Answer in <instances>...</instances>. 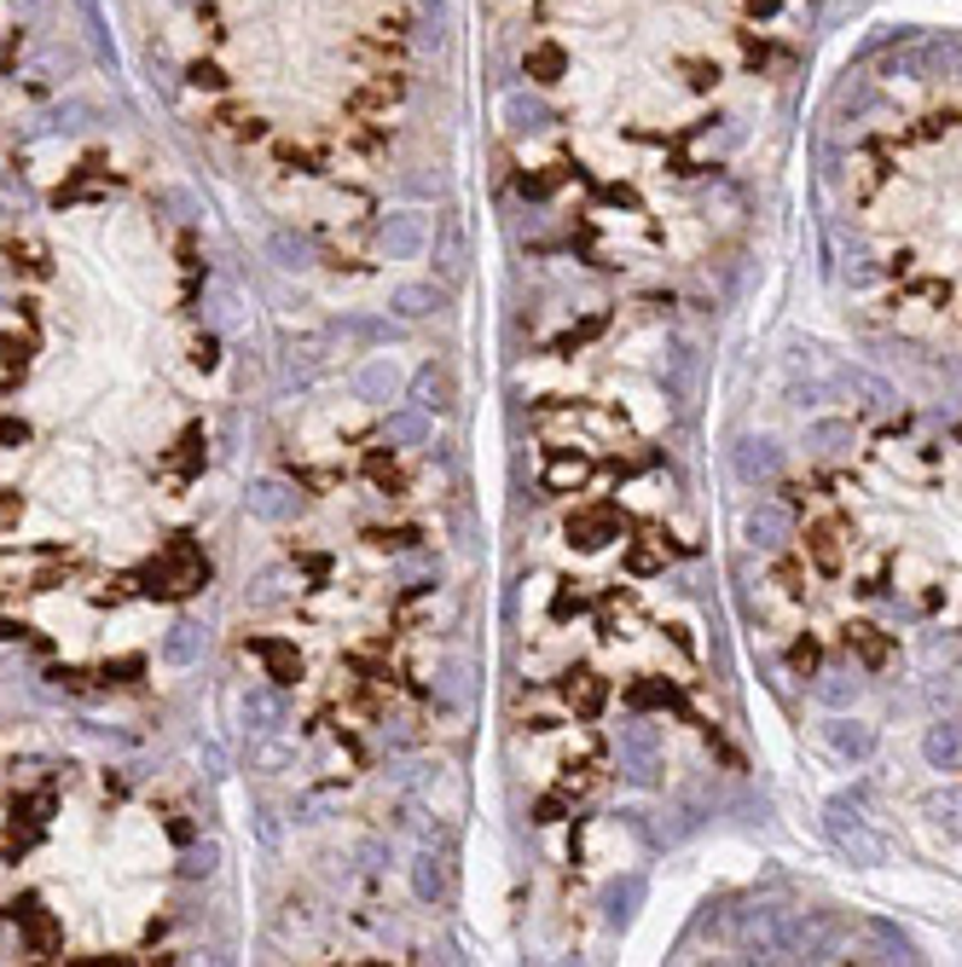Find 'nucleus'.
Masks as SVG:
<instances>
[{"mask_svg": "<svg viewBox=\"0 0 962 967\" xmlns=\"http://www.w3.org/2000/svg\"><path fill=\"white\" fill-rule=\"evenodd\" d=\"M204 308H209V325L215 330H244V301H238V290H209V301H204Z\"/></svg>", "mask_w": 962, "mask_h": 967, "instance_id": "nucleus-30", "label": "nucleus"}, {"mask_svg": "<svg viewBox=\"0 0 962 967\" xmlns=\"http://www.w3.org/2000/svg\"><path fill=\"white\" fill-rule=\"evenodd\" d=\"M354 394H360L366 405H389L407 394V377H400V366L389 360V353H377V360H366L360 371H354Z\"/></svg>", "mask_w": 962, "mask_h": 967, "instance_id": "nucleus-7", "label": "nucleus"}, {"mask_svg": "<svg viewBox=\"0 0 962 967\" xmlns=\"http://www.w3.org/2000/svg\"><path fill=\"white\" fill-rule=\"evenodd\" d=\"M823 742H829V753L841 759V765H864V759L876 753V730L847 719V712H835V719L823 724Z\"/></svg>", "mask_w": 962, "mask_h": 967, "instance_id": "nucleus-9", "label": "nucleus"}, {"mask_svg": "<svg viewBox=\"0 0 962 967\" xmlns=\"http://www.w3.org/2000/svg\"><path fill=\"white\" fill-rule=\"evenodd\" d=\"M215 857H221V846H215V840H204V846H192V852L181 857V875H186V881L209 875V870H215Z\"/></svg>", "mask_w": 962, "mask_h": 967, "instance_id": "nucleus-34", "label": "nucleus"}, {"mask_svg": "<svg viewBox=\"0 0 962 967\" xmlns=\"http://www.w3.org/2000/svg\"><path fill=\"white\" fill-rule=\"evenodd\" d=\"M470 267V249H464V233H459V220H441V249H436V272L447 278V285H459Z\"/></svg>", "mask_w": 962, "mask_h": 967, "instance_id": "nucleus-25", "label": "nucleus"}, {"mask_svg": "<svg viewBox=\"0 0 962 967\" xmlns=\"http://www.w3.org/2000/svg\"><path fill=\"white\" fill-rule=\"evenodd\" d=\"M400 192H407V197H436V192H441V174H423V168H412L407 181H400Z\"/></svg>", "mask_w": 962, "mask_h": 967, "instance_id": "nucleus-37", "label": "nucleus"}, {"mask_svg": "<svg viewBox=\"0 0 962 967\" xmlns=\"http://www.w3.org/2000/svg\"><path fill=\"white\" fill-rule=\"evenodd\" d=\"M569 701H574L580 712H597V707H603V683H597L592 672H574V678H569Z\"/></svg>", "mask_w": 962, "mask_h": 967, "instance_id": "nucleus-33", "label": "nucleus"}, {"mask_svg": "<svg viewBox=\"0 0 962 967\" xmlns=\"http://www.w3.org/2000/svg\"><path fill=\"white\" fill-rule=\"evenodd\" d=\"M823 829H829L835 846H841V852L858 863V870H876V863H888V840H881L876 829H864V817H847L841 800L823 805Z\"/></svg>", "mask_w": 962, "mask_h": 967, "instance_id": "nucleus-2", "label": "nucleus"}, {"mask_svg": "<svg viewBox=\"0 0 962 967\" xmlns=\"http://www.w3.org/2000/svg\"><path fill=\"white\" fill-rule=\"evenodd\" d=\"M847 441H852V423H841V418H823V423H812V429H806V446H812V452H823V457L847 452Z\"/></svg>", "mask_w": 962, "mask_h": 967, "instance_id": "nucleus-29", "label": "nucleus"}, {"mask_svg": "<svg viewBox=\"0 0 962 967\" xmlns=\"http://www.w3.org/2000/svg\"><path fill=\"white\" fill-rule=\"evenodd\" d=\"M638 904H644V875H621V881L603 886V922L610 927H626Z\"/></svg>", "mask_w": 962, "mask_h": 967, "instance_id": "nucleus-22", "label": "nucleus"}, {"mask_svg": "<svg viewBox=\"0 0 962 967\" xmlns=\"http://www.w3.org/2000/svg\"><path fill=\"white\" fill-rule=\"evenodd\" d=\"M470 678H475V672H470L464 655H441V660H436V696H441L447 707H470V696H475Z\"/></svg>", "mask_w": 962, "mask_h": 967, "instance_id": "nucleus-20", "label": "nucleus"}, {"mask_svg": "<svg viewBox=\"0 0 962 967\" xmlns=\"http://www.w3.org/2000/svg\"><path fill=\"white\" fill-rule=\"evenodd\" d=\"M870 278H876V261H870V256H852V261H847V285H858V290H864Z\"/></svg>", "mask_w": 962, "mask_h": 967, "instance_id": "nucleus-38", "label": "nucleus"}, {"mask_svg": "<svg viewBox=\"0 0 962 967\" xmlns=\"http://www.w3.org/2000/svg\"><path fill=\"white\" fill-rule=\"evenodd\" d=\"M621 776L632 788H655V782H662V730H655L649 719L621 724Z\"/></svg>", "mask_w": 962, "mask_h": 967, "instance_id": "nucleus-1", "label": "nucleus"}, {"mask_svg": "<svg viewBox=\"0 0 962 967\" xmlns=\"http://www.w3.org/2000/svg\"><path fill=\"white\" fill-rule=\"evenodd\" d=\"M197 655H204V626H197V620H174L168 638H163V660H168V667H192Z\"/></svg>", "mask_w": 962, "mask_h": 967, "instance_id": "nucleus-24", "label": "nucleus"}, {"mask_svg": "<svg viewBox=\"0 0 962 967\" xmlns=\"http://www.w3.org/2000/svg\"><path fill=\"white\" fill-rule=\"evenodd\" d=\"M238 712H244V730L249 735H267V730L285 724V696H278L273 683H256V690H244Z\"/></svg>", "mask_w": 962, "mask_h": 967, "instance_id": "nucleus-16", "label": "nucleus"}, {"mask_svg": "<svg viewBox=\"0 0 962 967\" xmlns=\"http://www.w3.org/2000/svg\"><path fill=\"white\" fill-rule=\"evenodd\" d=\"M407 405H418V412H429V418L452 412V377H447L436 360L418 366V371H412V383H407Z\"/></svg>", "mask_w": 962, "mask_h": 967, "instance_id": "nucleus-14", "label": "nucleus"}, {"mask_svg": "<svg viewBox=\"0 0 962 967\" xmlns=\"http://www.w3.org/2000/svg\"><path fill=\"white\" fill-rule=\"evenodd\" d=\"M499 116H504V128H511V134H545L551 122H556V111L545 105L540 93H528V88H511V93H504Z\"/></svg>", "mask_w": 962, "mask_h": 967, "instance_id": "nucleus-12", "label": "nucleus"}, {"mask_svg": "<svg viewBox=\"0 0 962 967\" xmlns=\"http://www.w3.org/2000/svg\"><path fill=\"white\" fill-rule=\"evenodd\" d=\"M174 7H197V0H174Z\"/></svg>", "mask_w": 962, "mask_h": 967, "instance_id": "nucleus-45", "label": "nucleus"}, {"mask_svg": "<svg viewBox=\"0 0 962 967\" xmlns=\"http://www.w3.org/2000/svg\"><path fill=\"white\" fill-rule=\"evenodd\" d=\"M82 116H93L88 105H82V99H70V105H59L53 116H47V128H88V122Z\"/></svg>", "mask_w": 962, "mask_h": 967, "instance_id": "nucleus-36", "label": "nucleus"}, {"mask_svg": "<svg viewBox=\"0 0 962 967\" xmlns=\"http://www.w3.org/2000/svg\"><path fill=\"white\" fill-rule=\"evenodd\" d=\"M204 574H209V568L192 556V545H174L163 563L151 568V579H163L157 591H197V585H204Z\"/></svg>", "mask_w": 962, "mask_h": 967, "instance_id": "nucleus-17", "label": "nucleus"}, {"mask_svg": "<svg viewBox=\"0 0 962 967\" xmlns=\"http://www.w3.org/2000/svg\"><path fill=\"white\" fill-rule=\"evenodd\" d=\"M325 337H331V342H354V348H389L400 330L389 319H377V313H337L331 325H325Z\"/></svg>", "mask_w": 962, "mask_h": 967, "instance_id": "nucleus-11", "label": "nucleus"}, {"mask_svg": "<svg viewBox=\"0 0 962 967\" xmlns=\"http://www.w3.org/2000/svg\"><path fill=\"white\" fill-rule=\"evenodd\" d=\"M325 342H331V337H296V342H285V353H278V377H285V389H308L314 377L325 371Z\"/></svg>", "mask_w": 962, "mask_h": 967, "instance_id": "nucleus-8", "label": "nucleus"}, {"mask_svg": "<svg viewBox=\"0 0 962 967\" xmlns=\"http://www.w3.org/2000/svg\"><path fill=\"white\" fill-rule=\"evenodd\" d=\"M441 308H447L441 285H423V278H412V285H395V290H389V313H395V319H407V325H418V319H429V313H441Z\"/></svg>", "mask_w": 962, "mask_h": 967, "instance_id": "nucleus-15", "label": "nucleus"}, {"mask_svg": "<svg viewBox=\"0 0 962 967\" xmlns=\"http://www.w3.org/2000/svg\"><path fill=\"white\" fill-rule=\"evenodd\" d=\"M285 759H290V742H278V735L267 730V735H262V748H256V759H249V765H256V771H278V765H285Z\"/></svg>", "mask_w": 962, "mask_h": 967, "instance_id": "nucleus-35", "label": "nucleus"}, {"mask_svg": "<svg viewBox=\"0 0 962 967\" xmlns=\"http://www.w3.org/2000/svg\"><path fill=\"white\" fill-rule=\"evenodd\" d=\"M18 516V493H0V527H7Z\"/></svg>", "mask_w": 962, "mask_h": 967, "instance_id": "nucleus-44", "label": "nucleus"}, {"mask_svg": "<svg viewBox=\"0 0 962 967\" xmlns=\"http://www.w3.org/2000/svg\"><path fill=\"white\" fill-rule=\"evenodd\" d=\"M285 585H290V574L285 568H262L256 579H249V603H278V597H285Z\"/></svg>", "mask_w": 962, "mask_h": 967, "instance_id": "nucleus-32", "label": "nucleus"}, {"mask_svg": "<svg viewBox=\"0 0 962 967\" xmlns=\"http://www.w3.org/2000/svg\"><path fill=\"white\" fill-rule=\"evenodd\" d=\"M412 893H418L423 904H441V898H447V863H441L436 852H418V857H412Z\"/></svg>", "mask_w": 962, "mask_h": 967, "instance_id": "nucleus-26", "label": "nucleus"}, {"mask_svg": "<svg viewBox=\"0 0 962 967\" xmlns=\"http://www.w3.org/2000/svg\"><path fill=\"white\" fill-rule=\"evenodd\" d=\"M23 435H30V429H23V423H12V418H0V441H7V446H18Z\"/></svg>", "mask_w": 962, "mask_h": 967, "instance_id": "nucleus-42", "label": "nucleus"}, {"mask_svg": "<svg viewBox=\"0 0 962 967\" xmlns=\"http://www.w3.org/2000/svg\"><path fill=\"white\" fill-rule=\"evenodd\" d=\"M743 539L754 551H782L795 539V516L782 511V504H754V511L743 516Z\"/></svg>", "mask_w": 962, "mask_h": 967, "instance_id": "nucleus-6", "label": "nucleus"}, {"mask_svg": "<svg viewBox=\"0 0 962 967\" xmlns=\"http://www.w3.org/2000/svg\"><path fill=\"white\" fill-rule=\"evenodd\" d=\"M928 817H933V829L962 834V788H945V794H933V800H928Z\"/></svg>", "mask_w": 962, "mask_h": 967, "instance_id": "nucleus-31", "label": "nucleus"}, {"mask_svg": "<svg viewBox=\"0 0 962 967\" xmlns=\"http://www.w3.org/2000/svg\"><path fill=\"white\" fill-rule=\"evenodd\" d=\"M737 475L748 481V487H766V481L782 475V446L771 435H743L737 441Z\"/></svg>", "mask_w": 962, "mask_h": 967, "instance_id": "nucleus-10", "label": "nucleus"}, {"mask_svg": "<svg viewBox=\"0 0 962 967\" xmlns=\"http://www.w3.org/2000/svg\"><path fill=\"white\" fill-rule=\"evenodd\" d=\"M75 7H82V23H88V47H93V59L116 70V41H111V23H105V12H99V0H75Z\"/></svg>", "mask_w": 962, "mask_h": 967, "instance_id": "nucleus-27", "label": "nucleus"}, {"mask_svg": "<svg viewBox=\"0 0 962 967\" xmlns=\"http://www.w3.org/2000/svg\"><path fill=\"white\" fill-rule=\"evenodd\" d=\"M777 933H782V909H771V904H748L743 915H737V950H748V956H777Z\"/></svg>", "mask_w": 962, "mask_h": 967, "instance_id": "nucleus-5", "label": "nucleus"}, {"mask_svg": "<svg viewBox=\"0 0 962 967\" xmlns=\"http://www.w3.org/2000/svg\"><path fill=\"white\" fill-rule=\"evenodd\" d=\"M18 927H23V938H30V950H35V956L53 950V922H47V909H41L35 898H23V904H18Z\"/></svg>", "mask_w": 962, "mask_h": 967, "instance_id": "nucleus-28", "label": "nucleus"}, {"mask_svg": "<svg viewBox=\"0 0 962 967\" xmlns=\"http://www.w3.org/2000/svg\"><path fill=\"white\" fill-rule=\"evenodd\" d=\"M244 511L256 522H290L301 511V493L290 487V481H278V475H256L244 487Z\"/></svg>", "mask_w": 962, "mask_h": 967, "instance_id": "nucleus-4", "label": "nucleus"}, {"mask_svg": "<svg viewBox=\"0 0 962 967\" xmlns=\"http://www.w3.org/2000/svg\"><path fill=\"white\" fill-rule=\"evenodd\" d=\"M383 435H389V446H429L436 441V423H429V412H418V405H395Z\"/></svg>", "mask_w": 962, "mask_h": 967, "instance_id": "nucleus-21", "label": "nucleus"}, {"mask_svg": "<svg viewBox=\"0 0 962 967\" xmlns=\"http://www.w3.org/2000/svg\"><path fill=\"white\" fill-rule=\"evenodd\" d=\"M383 742H389V748H412V724H395V730H383Z\"/></svg>", "mask_w": 962, "mask_h": 967, "instance_id": "nucleus-43", "label": "nucleus"}, {"mask_svg": "<svg viewBox=\"0 0 962 967\" xmlns=\"http://www.w3.org/2000/svg\"><path fill=\"white\" fill-rule=\"evenodd\" d=\"M267 261L285 267V272H308L314 267V238L296 233V226H273V233H267Z\"/></svg>", "mask_w": 962, "mask_h": 967, "instance_id": "nucleus-18", "label": "nucleus"}, {"mask_svg": "<svg viewBox=\"0 0 962 967\" xmlns=\"http://www.w3.org/2000/svg\"><path fill=\"white\" fill-rule=\"evenodd\" d=\"M256 834H262V846H278V817L267 805H256Z\"/></svg>", "mask_w": 962, "mask_h": 967, "instance_id": "nucleus-39", "label": "nucleus"}, {"mask_svg": "<svg viewBox=\"0 0 962 967\" xmlns=\"http://www.w3.org/2000/svg\"><path fill=\"white\" fill-rule=\"evenodd\" d=\"M163 203H174V209H181V220H197V203H192L186 192H163Z\"/></svg>", "mask_w": 962, "mask_h": 967, "instance_id": "nucleus-41", "label": "nucleus"}, {"mask_svg": "<svg viewBox=\"0 0 962 967\" xmlns=\"http://www.w3.org/2000/svg\"><path fill=\"white\" fill-rule=\"evenodd\" d=\"M858 950H864V961H917L910 938L893 922H881V915H870V922L858 927Z\"/></svg>", "mask_w": 962, "mask_h": 967, "instance_id": "nucleus-13", "label": "nucleus"}, {"mask_svg": "<svg viewBox=\"0 0 962 967\" xmlns=\"http://www.w3.org/2000/svg\"><path fill=\"white\" fill-rule=\"evenodd\" d=\"M360 863H366V870H383V863H389V846H383V840H366V846H360Z\"/></svg>", "mask_w": 962, "mask_h": 967, "instance_id": "nucleus-40", "label": "nucleus"}, {"mask_svg": "<svg viewBox=\"0 0 962 967\" xmlns=\"http://www.w3.org/2000/svg\"><path fill=\"white\" fill-rule=\"evenodd\" d=\"M377 249H383L389 261H418L429 249V215H418V209L383 215V226H377Z\"/></svg>", "mask_w": 962, "mask_h": 967, "instance_id": "nucleus-3", "label": "nucleus"}, {"mask_svg": "<svg viewBox=\"0 0 962 967\" xmlns=\"http://www.w3.org/2000/svg\"><path fill=\"white\" fill-rule=\"evenodd\" d=\"M922 759L933 771H962V724L940 719V724H928L922 735Z\"/></svg>", "mask_w": 962, "mask_h": 967, "instance_id": "nucleus-19", "label": "nucleus"}, {"mask_svg": "<svg viewBox=\"0 0 962 967\" xmlns=\"http://www.w3.org/2000/svg\"><path fill=\"white\" fill-rule=\"evenodd\" d=\"M812 696H818L829 712H847L858 696H864V683H858V672H847V667H829V672H818Z\"/></svg>", "mask_w": 962, "mask_h": 967, "instance_id": "nucleus-23", "label": "nucleus"}]
</instances>
